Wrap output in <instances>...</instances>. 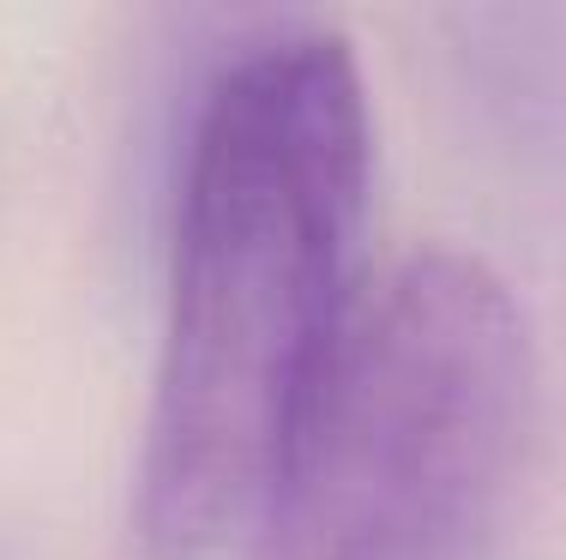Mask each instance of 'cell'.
<instances>
[{
	"mask_svg": "<svg viewBox=\"0 0 566 560\" xmlns=\"http://www.w3.org/2000/svg\"><path fill=\"white\" fill-rule=\"evenodd\" d=\"M531 429V326L464 247L356 289L253 513V560H476Z\"/></svg>",
	"mask_w": 566,
	"mask_h": 560,
	"instance_id": "7a4b0ae2",
	"label": "cell"
},
{
	"mask_svg": "<svg viewBox=\"0 0 566 560\" xmlns=\"http://www.w3.org/2000/svg\"><path fill=\"white\" fill-rule=\"evenodd\" d=\"M368 176V85L338 31H272L206 85L133 476V537L151 560H206L260 513L361 289Z\"/></svg>",
	"mask_w": 566,
	"mask_h": 560,
	"instance_id": "6da1fadb",
	"label": "cell"
}]
</instances>
